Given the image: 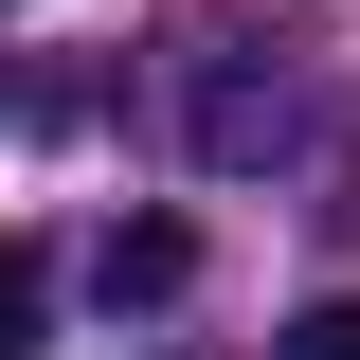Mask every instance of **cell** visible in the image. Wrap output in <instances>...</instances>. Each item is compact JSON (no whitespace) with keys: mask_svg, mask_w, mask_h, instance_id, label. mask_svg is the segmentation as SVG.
Listing matches in <instances>:
<instances>
[{"mask_svg":"<svg viewBox=\"0 0 360 360\" xmlns=\"http://www.w3.org/2000/svg\"><path fill=\"white\" fill-rule=\"evenodd\" d=\"M37 342H54V270L0 234V360H37Z\"/></svg>","mask_w":360,"mask_h":360,"instance_id":"3","label":"cell"},{"mask_svg":"<svg viewBox=\"0 0 360 360\" xmlns=\"http://www.w3.org/2000/svg\"><path fill=\"white\" fill-rule=\"evenodd\" d=\"M270 360H360V307H307V324H288Z\"/></svg>","mask_w":360,"mask_h":360,"instance_id":"4","label":"cell"},{"mask_svg":"<svg viewBox=\"0 0 360 360\" xmlns=\"http://www.w3.org/2000/svg\"><path fill=\"white\" fill-rule=\"evenodd\" d=\"M288 144H307V72H288V37H217L198 54V162L217 180H252V162H288Z\"/></svg>","mask_w":360,"mask_h":360,"instance_id":"1","label":"cell"},{"mask_svg":"<svg viewBox=\"0 0 360 360\" xmlns=\"http://www.w3.org/2000/svg\"><path fill=\"white\" fill-rule=\"evenodd\" d=\"M90 288H108V307H180V288H198V234L180 217H108V270H90Z\"/></svg>","mask_w":360,"mask_h":360,"instance_id":"2","label":"cell"}]
</instances>
